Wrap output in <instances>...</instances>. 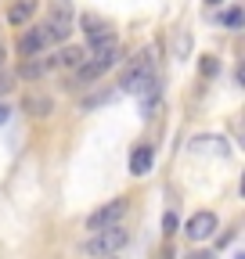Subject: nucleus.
<instances>
[{
  "mask_svg": "<svg viewBox=\"0 0 245 259\" xmlns=\"http://www.w3.org/2000/svg\"><path fill=\"white\" fill-rule=\"evenodd\" d=\"M15 90V76L11 72H0V94H11Z\"/></svg>",
  "mask_w": 245,
  "mask_h": 259,
  "instance_id": "17",
  "label": "nucleus"
},
{
  "mask_svg": "<svg viewBox=\"0 0 245 259\" xmlns=\"http://www.w3.org/2000/svg\"><path fill=\"white\" fill-rule=\"evenodd\" d=\"M51 108H54V101H51L47 94H25V97H22V112H25V115H33V119L51 115Z\"/></svg>",
  "mask_w": 245,
  "mask_h": 259,
  "instance_id": "8",
  "label": "nucleus"
},
{
  "mask_svg": "<svg viewBox=\"0 0 245 259\" xmlns=\"http://www.w3.org/2000/svg\"><path fill=\"white\" fill-rule=\"evenodd\" d=\"M8 115H11V112H8L4 105H0V126H4V122H8Z\"/></svg>",
  "mask_w": 245,
  "mask_h": 259,
  "instance_id": "21",
  "label": "nucleus"
},
{
  "mask_svg": "<svg viewBox=\"0 0 245 259\" xmlns=\"http://www.w3.org/2000/svg\"><path fill=\"white\" fill-rule=\"evenodd\" d=\"M188 259H217V255H213V252H191Z\"/></svg>",
  "mask_w": 245,
  "mask_h": 259,
  "instance_id": "20",
  "label": "nucleus"
},
{
  "mask_svg": "<svg viewBox=\"0 0 245 259\" xmlns=\"http://www.w3.org/2000/svg\"><path fill=\"white\" fill-rule=\"evenodd\" d=\"M127 209H130V202L127 198H112L108 205H101V209H94L87 216V231H108V227H115L123 216H127Z\"/></svg>",
  "mask_w": 245,
  "mask_h": 259,
  "instance_id": "5",
  "label": "nucleus"
},
{
  "mask_svg": "<svg viewBox=\"0 0 245 259\" xmlns=\"http://www.w3.org/2000/svg\"><path fill=\"white\" fill-rule=\"evenodd\" d=\"M220 22H224V25H231V29H241V8L224 11V15H220Z\"/></svg>",
  "mask_w": 245,
  "mask_h": 259,
  "instance_id": "15",
  "label": "nucleus"
},
{
  "mask_svg": "<svg viewBox=\"0 0 245 259\" xmlns=\"http://www.w3.org/2000/svg\"><path fill=\"white\" fill-rule=\"evenodd\" d=\"M72 25H76V11H72V4H65V0H61V4L51 8L44 29H47L51 44H54V40H69V36H72Z\"/></svg>",
  "mask_w": 245,
  "mask_h": 259,
  "instance_id": "4",
  "label": "nucleus"
},
{
  "mask_svg": "<svg viewBox=\"0 0 245 259\" xmlns=\"http://www.w3.org/2000/svg\"><path fill=\"white\" fill-rule=\"evenodd\" d=\"M33 15H36V0H15L11 11H8V22L11 25H25Z\"/></svg>",
  "mask_w": 245,
  "mask_h": 259,
  "instance_id": "10",
  "label": "nucleus"
},
{
  "mask_svg": "<svg viewBox=\"0 0 245 259\" xmlns=\"http://www.w3.org/2000/svg\"><path fill=\"white\" fill-rule=\"evenodd\" d=\"M151 169V148L148 144H141L134 155H130V173H137V177H144Z\"/></svg>",
  "mask_w": 245,
  "mask_h": 259,
  "instance_id": "11",
  "label": "nucleus"
},
{
  "mask_svg": "<svg viewBox=\"0 0 245 259\" xmlns=\"http://www.w3.org/2000/svg\"><path fill=\"white\" fill-rule=\"evenodd\" d=\"M47 69H51V61H40V58H33V61H25V65H22V76H25V79H40Z\"/></svg>",
  "mask_w": 245,
  "mask_h": 259,
  "instance_id": "13",
  "label": "nucleus"
},
{
  "mask_svg": "<svg viewBox=\"0 0 245 259\" xmlns=\"http://www.w3.org/2000/svg\"><path fill=\"white\" fill-rule=\"evenodd\" d=\"M119 87H123V94H134V97L148 94L151 87H159V83H155V61H151V54H148V51H144V54H137V58L130 61V69L123 72Z\"/></svg>",
  "mask_w": 245,
  "mask_h": 259,
  "instance_id": "2",
  "label": "nucleus"
},
{
  "mask_svg": "<svg viewBox=\"0 0 245 259\" xmlns=\"http://www.w3.org/2000/svg\"><path fill=\"white\" fill-rule=\"evenodd\" d=\"M162 223H166V234H177V216H173V212H166Z\"/></svg>",
  "mask_w": 245,
  "mask_h": 259,
  "instance_id": "18",
  "label": "nucleus"
},
{
  "mask_svg": "<svg viewBox=\"0 0 245 259\" xmlns=\"http://www.w3.org/2000/svg\"><path fill=\"white\" fill-rule=\"evenodd\" d=\"M127 241H130V231L123 223H115V227H108V231H98L94 238H87L83 252L90 259H112L119 248H127Z\"/></svg>",
  "mask_w": 245,
  "mask_h": 259,
  "instance_id": "3",
  "label": "nucleus"
},
{
  "mask_svg": "<svg viewBox=\"0 0 245 259\" xmlns=\"http://www.w3.org/2000/svg\"><path fill=\"white\" fill-rule=\"evenodd\" d=\"M217 72H220V61L213 58V54H206L202 58V76H217Z\"/></svg>",
  "mask_w": 245,
  "mask_h": 259,
  "instance_id": "16",
  "label": "nucleus"
},
{
  "mask_svg": "<svg viewBox=\"0 0 245 259\" xmlns=\"http://www.w3.org/2000/svg\"><path fill=\"white\" fill-rule=\"evenodd\" d=\"M206 4H220V0H206Z\"/></svg>",
  "mask_w": 245,
  "mask_h": 259,
  "instance_id": "22",
  "label": "nucleus"
},
{
  "mask_svg": "<svg viewBox=\"0 0 245 259\" xmlns=\"http://www.w3.org/2000/svg\"><path fill=\"white\" fill-rule=\"evenodd\" d=\"M4 65H8V47L0 44V72H4Z\"/></svg>",
  "mask_w": 245,
  "mask_h": 259,
  "instance_id": "19",
  "label": "nucleus"
},
{
  "mask_svg": "<svg viewBox=\"0 0 245 259\" xmlns=\"http://www.w3.org/2000/svg\"><path fill=\"white\" fill-rule=\"evenodd\" d=\"M119 40L115 36H108V40H101V44H94V54H90L83 65H79V69H76V79L79 83H94V79H101L108 69H112V65L119 61Z\"/></svg>",
  "mask_w": 245,
  "mask_h": 259,
  "instance_id": "1",
  "label": "nucleus"
},
{
  "mask_svg": "<svg viewBox=\"0 0 245 259\" xmlns=\"http://www.w3.org/2000/svg\"><path fill=\"white\" fill-rule=\"evenodd\" d=\"M47 47H51V36H47V29H44V25L25 29V36L18 40V54H25V58H36V54H44Z\"/></svg>",
  "mask_w": 245,
  "mask_h": 259,
  "instance_id": "6",
  "label": "nucleus"
},
{
  "mask_svg": "<svg viewBox=\"0 0 245 259\" xmlns=\"http://www.w3.org/2000/svg\"><path fill=\"white\" fill-rule=\"evenodd\" d=\"M87 61V51L83 47H65L58 54V65H65V69H79V65Z\"/></svg>",
  "mask_w": 245,
  "mask_h": 259,
  "instance_id": "12",
  "label": "nucleus"
},
{
  "mask_svg": "<svg viewBox=\"0 0 245 259\" xmlns=\"http://www.w3.org/2000/svg\"><path fill=\"white\" fill-rule=\"evenodd\" d=\"M159 101V87H151L148 94H141V115H151V108H155Z\"/></svg>",
  "mask_w": 245,
  "mask_h": 259,
  "instance_id": "14",
  "label": "nucleus"
},
{
  "mask_svg": "<svg viewBox=\"0 0 245 259\" xmlns=\"http://www.w3.org/2000/svg\"><path fill=\"white\" fill-rule=\"evenodd\" d=\"M83 32L90 36V44H101V40H108V36H112L108 22H101L98 15H83Z\"/></svg>",
  "mask_w": 245,
  "mask_h": 259,
  "instance_id": "9",
  "label": "nucleus"
},
{
  "mask_svg": "<svg viewBox=\"0 0 245 259\" xmlns=\"http://www.w3.org/2000/svg\"><path fill=\"white\" fill-rule=\"evenodd\" d=\"M184 234H188L191 241H206V238H213V234H217V216H213V212H195L191 220H188V227H184Z\"/></svg>",
  "mask_w": 245,
  "mask_h": 259,
  "instance_id": "7",
  "label": "nucleus"
}]
</instances>
